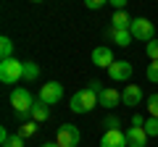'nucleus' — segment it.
I'll list each match as a JSON object with an SVG mask.
<instances>
[{
    "mask_svg": "<svg viewBox=\"0 0 158 147\" xmlns=\"http://www.w3.org/2000/svg\"><path fill=\"white\" fill-rule=\"evenodd\" d=\"M24 79V63L16 58H6L0 61V81L3 84H16Z\"/></svg>",
    "mask_w": 158,
    "mask_h": 147,
    "instance_id": "f257e3e1",
    "label": "nucleus"
},
{
    "mask_svg": "<svg viewBox=\"0 0 158 147\" xmlns=\"http://www.w3.org/2000/svg\"><path fill=\"white\" fill-rule=\"evenodd\" d=\"M98 105V95L90 89V87H85V89H79V92H74V97H71V110L74 113H90L92 108Z\"/></svg>",
    "mask_w": 158,
    "mask_h": 147,
    "instance_id": "f03ea898",
    "label": "nucleus"
},
{
    "mask_svg": "<svg viewBox=\"0 0 158 147\" xmlns=\"http://www.w3.org/2000/svg\"><path fill=\"white\" fill-rule=\"evenodd\" d=\"M11 105H13V110H16L19 116H29V113H32V108H34L32 92L24 89V87H16V89L11 92Z\"/></svg>",
    "mask_w": 158,
    "mask_h": 147,
    "instance_id": "7ed1b4c3",
    "label": "nucleus"
},
{
    "mask_svg": "<svg viewBox=\"0 0 158 147\" xmlns=\"http://www.w3.org/2000/svg\"><path fill=\"white\" fill-rule=\"evenodd\" d=\"M129 34L135 37L137 42H153V34H156V26H153V21H148V18H132V26H129Z\"/></svg>",
    "mask_w": 158,
    "mask_h": 147,
    "instance_id": "20e7f679",
    "label": "nucleus"
},
{
    "mask_svg": "<svg viewBox=\"0 0 158 147\" xmlns=\"http://www.w3.org/2000/svg\"><path fill=\"white\" fill-rule=\"evenodd\" d=\"M58 147H79V142H82V131H79V126L74 124H61L58 126Z\"/></svg>",
    "mask_w": 158,
    "mask_h": 147,
    "instance_id": "39448f33",
    "label": "nucleus"
},
{
    "mask_svg": "<svg viewBox=\"0 0 158 147\" xmlns=\"http://www.w3.org/2000/svg\"><path fill=\"white\" fill-rule=\"evenodd\" d=\"M61 97H63V84H61V81H48V84L40 87L37 100H40V102H45V105H56Z\"/></svg>",
    "mask_w": 158,
    "mask_h": 147,
    "instance_id": "423d86ee",
    "label": "nucleus"
},
{
    "mask_svg": "<svg viewBox=\"0 0 158 147\" xmlns=\"http://www.w3.org/2000/svg\"><path fill=\"white\" fill-rule=\"evenodd\" d=\"M100 147H129V142H127V131H121V129L106 131L103 139H100Z\"/></svg>",
    "mask_w": 158,
    "mask_h": 147,
    "instance_id": "0eeeda50",
    "label": "nucleus"
},
{
    "mask_svg": "<svg viewBox=\"0 0 158 147\" xmlns=\"http://www.w3.org/2000/svg\"><path fill=\"white\" fill-rule=\"evenodd\" d=\"M108 76L113 81H127L132 76V63L129 61H113L111 68H108Z\"/></svg>",
    "mask_w": 158,
    "mask_h": 147,
    "instance_id": "6e6552de",
    "label": "nucleus"
},
{
    "mask_svg": "<svg viewBox=\"0 0 158 147\" xmlns=\"http://www.w3.org/2000/svg\"><path fill=\"white\" fill-rule=\"evenodd\" d=\"M127 142H129V147H148L145 126H129L127 129Z\"/></svg>",
    "mask_w": 158,
    "mask_h": 147,
    "instance_id": "1a4fd4ad",
    "label": "nucleus"
},
{
    "mask_svg": "<svg viewBox=\"0 0 158 147\" xmlns=\"http://www.w3.org/2000/svg\"><path fill=\"white\" fill-rule=\"evenodd\" d=\"M118 102H121V92H116L113 87H106V89L98 95V105L108 108V110H111V108H116Z\"/></svg>",
    "mask_w": 158,
    "mask_h": 147,
    "instance_id": "9d476101",
    "label": "nucleus"
},
{
    "mask_svg": "<svg viewBox=\"0 0 158 147\" xmlns=\"http://www.w3.org/2000/svg\"><path fill=\"white\" fill-rule=\"evenodd\" d=\"M121 102H124V105H140L142 102V89L137 84H127L124 89H121Z\"/></svg>",
    "mask_w": 158,
    "mask_h": 147,
    "instance_id": "9b49d317",
    "label": "nucleus"
},
{
    "mask_svg": "<svg viewBox=\"0 0 158 147\" xmlns=\"http://www.w3.org/2000/svg\"><path fill=\"white\" fill-rule=\"evenodd\" d=\"M113 61H116V58H113L111 47H95V50H92V63H95V66H100V68H111Z\"/></svg>",
    "mask_w": 158,
    "mask_h": 147,
    "instance_id": "f8f14e48",
    "label": "nucleus"
},
{
    "mask_svg": "<svg viewBox=\"0 0 158 147\" xmlns=\"http://www.w3.org/2000/svg\"><path fill=\"white\" fill-rule=\"evenodd\" d=\"M108 34H111V40L116 42L118 47H127V45H132V42H135V37H132L129 34V29H108Z\"/></svg>",
    "mask_w": 158,
    "mask_h": 147,
    "instance_id": "ddd939ff",
    "label": "nucleus"
},
{
    "mask_svg": "<svg viewBox=\"0 0 158 147\" xmlns=\"http://www.w3.org/2000/svg\"><path fill=\"white\" fill-rule=\"evenodd\" d=\"M29 116H32V118L37 121V124H42V121H48V118H50V105H45V102H40V100H37Z\"/></svg>",
    "mask_w": 158,
    "mask_h": 147,
    "instance_id": "4468645a",
    "label": "nucleus"
},
{
    "mask_svg": "<svg viewBox=\"0 0 158 147\" xmlns=\"http://www.w3.org/2000/svg\"><path fill=\"white\" fill-rule=\"evenodd\" d=\"M111 26H113V29H129V26H132V18L127 16V11H118V13H113Z\"/></svg>",
    "mask_w": 158,
    "mask_h": 147,
    "instance_id": "2eb2a0df",
    "label": "nucleus"
},
{
    "mask_svg": "<svg viewBox=\"0 0 158 147\" xmlns=\"http://www.w3.org/2000/svg\"><path fill=\"white\" fill-rule=\"evenodd\" d=\"M40 76V66L34 61H24V79L27 81H34Z\"/></svg>",
    "mask_w": 158,
    "mask_h": 147,
    "instance_id": "dca6fc26",
    "label": "nucleus"
},
{
    "mask_svg": "<svg viewBox=\"0 0 158 147\" xmlns=\"http://www.w3.org/2000/svg\"><path fill=\"white\" fill-rule=\"evenodd\" d=\"M11 53H13V42H11V37H0V58H3V61H6V58H13Z\"/></svg>",
    "mask_w": 158,
    "mask_h": 147,
    "instance_id": "f3484780",
    "label": "nucleus"
},
{
    "mask_svg": "<svg viewBox=\"0 0 158 147\" xmlns=\"http://www.w3.org/2000/svg\"><path fill=\"white\" fill-rule=\"evenodd\" d=\"M148 81H153V84H158V61H150L148 63V71H145Z\"/></svg>",
    "mask_w": 158,
    "mask_h": 147,
    "instance_id": "a211bd4d",
    "label": "nucleus"
},
{
    "mask_svg": "<svg viewBox=\"0 0 158 147\" xmlns=\"http://www.w3.org/2000/svg\"><path fill=\"white\" fill-rule=\"evenodd\" d=\"M145 102H148L145 108H148V113H150V118H158V95H150Z\"/></svg>",
    "mask_w": 158,
    "mask_h": 147,
    "instance_id": "6ab92c4d",
    "label": "nucleus"
},
{
    "mask_svg": "<svg viewBox=\"0 0 158 147\" xmlns=\"http://www.w3.org/2000/svg\"><path fill=\"white\" fill-rule=\"evenodd\" d=\"M19 134H21L24 139H27V137H32V134H37V121H29V124H21Z\"/></svg>",
    "mask_w": 158,
    "mask_h": 147,
    "instance_id": "aec40b11",
    "label": "nucleus"
},
{
    "mask_svg": "<svg viewBox=\"0 0 158 147\" xmlns=\"http://www.w3.org/2000/svg\"><path fill=\"white\" fill-rule=\"evenodd\" d=\"M145 53H148V58H150V61H158V40L148 42V45H145Z\"/></svg>",
    "mask_w": 158,
    "mask_h": 147,
    "instance_id": "412c9836",
    "label": "nucleus"
},
{
    "mask_svg": "<svg viewBox=\"0 0 158 147\" xmlns=\"http://www.w3.org/2000/svg\"><path fill=\"white\" fill-rule=\"evenodd\" d=\"M145 131H148V137H158V118H148Z\"/></svg>",
    "mask_w": 158,
    "mask_h": 147,
    "instance_id": "4be33fe9",
    "label": "nucleus"
},
{
    "mask_svg": "<svg viewBox=\"0 0 158 147\" xmlns=\"http://www.w3.org/2000/svg\"><path fill=\"white\" fill-rule=\"evenodd\" d=\"M103 126H106V131H111V129H118V118H116V116H108V118L103 121Z\"/></svg>",
    "mask_w": 158,
    "mask_h": 147,
    "instance_id": "5701e85b",
    "label": "nucleus"
},
{
    "mask_svg": "<svg viewBox=\"0 0 158 147\" xmlns=\"http://www.w3.org/2000/svg\"><path fill=\"white\" fill-rule=\"evenodd\" d=\"M6 147H24V137H21V134H13L11 142H8Z\"/></svg>",
    "mask_w": 158,
    "mask_h": 147,
    "instance_id": "b1692460",
    "label": "nucleus"
},
{
    "mask_svg": "<svg viewBox=\"0 0 158 147\" xmlns=\"http://www.w3.org/2000/svg\"><path fill=\"white\" fill-rule=\"evenodd\" d=\"M103 6H106V0H87V8L90 11H100Z\"/></svg>",
    "mask_w": 158,
    "mask_h": 147,
    "instance_id": "393cba45",
    "label": "nucleus"
},
{
    "mask_svg": "<svg viewBox=\"0 0 158 147\" xmlns=\"http://www.w3.org/2000/svg\"><path fill=\"white\" fill-rule=\"evenodd\" d=\"M8 142H11V134H8V129H0V145L6 147Z\"/></svg>",
    "mask_w": 158,
    "mask_h": 147,
    "instance_id": "a878e982",
    "label": "nucleus"
},
{
    "mask_svg": "<svg viewBox=\"0 0 158 147\" xmlns=\"http://www.w3.org/2000/svg\"><path fill=\"white\" fill-rule=\"evenodd\" d=\"M90 89L95 92V95H100V92L106 89V87H100V81H98V79H92V81H90Z\"/></svg>",
    "mask_w": 158,
    "mask_h": 147,
    "instance_id": "bb28decb",
    "label": "nucleus"
},
{
    "mask_svg": "<svg viewBox=\"0 0 158 147\" xmlns=\"http://www.w3.org/2000/svg\"><path fill=\"white\" fill-rule=\"evenodd\" d=\"M111 6L116 8V13H118V11H124V8H127V0H111Z\"/></svg>",
    "mask_w": 158,
    "mask_h": 147,
    "instance_id": "cd10ccee",
    "label": "nucleus"
},
{
    "mask_svg": "<svg viewBox=\"0 0 158 147\" xmlns=\"http://www.w3.org/2000/svg\"><path fill=\"white\" fill-rule=\"evenodd\" d=\"M132 126H145V121H142V116H132Z\"/></svg>",
    "mask_w": 158,
    "mask_h": 147,
    "instance_id": "c85d7f7f",
    "label": "nucleus"
},
{
    "mask_svg": "<svg viewBox=\"0 0 158 147\" xmlns=\"http://www.w3.org/2000/svg\"><path fill=\"white\" fill-rule=\"evenodd\" d=\"M42 147H58V142H45Z\"/></svg>",
    "mask_w": 158,
    "mask_h": 147,
    "instance_id": "c756f323",
    "label": "nucleus"
}]
</instances>
